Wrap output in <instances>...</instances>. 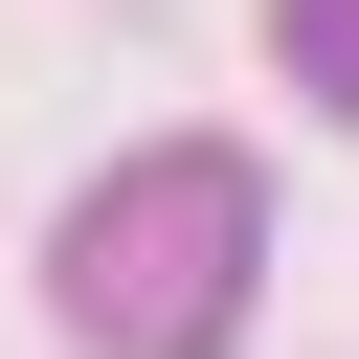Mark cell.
<instances>
[{
  "label": "cell",
  "instance_id": "6da1fadb",
  "mask_svg": "<svg viewBox=\"0 0 359 359\" xmlns=\"http://www.w3.org/2000/svg\"><path fill=\"white\" fill-rule=\"evenodd\" d=\"M247 247H269V180L224 157V135H157V157H112L90 202H67V337L90 359H224L247 337Z\"/></svg>",
  "mask_w": 359,
  "mask_h": 359
},
{
  "label": "cell",
  "instance_id": "7a4b0ae2",
  "mask_svg": "<svg viewBox=\"0 0 359 359\" xmlns=\"http://www.w3.org/2000/svg\"><path fill=\"white\" fill-rule=\"evenodd\" d=\"M269 22H292V67H314V90L359 112V0H269Z\"/></svg>",
  "mask_w": 359,
  "mask_h": 359
}]
</instances>
